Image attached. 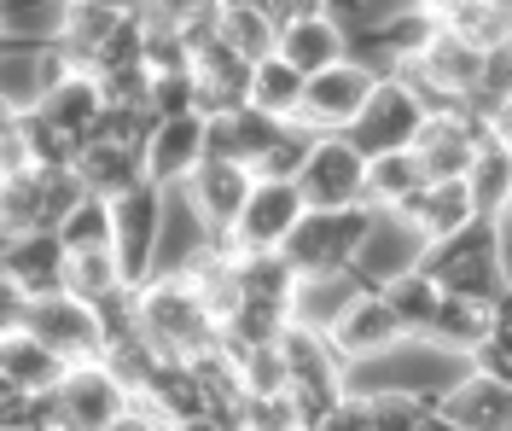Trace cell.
Listing matches in <instances>:
<instances>
[{
    "mask_svg": "<svg viewBox=\"0 0 512 431\" xmlns=\"http://www.w3.org/2000/svg\"><path fill=\"white\" fill-rule=\"evenodd\" d=\"M466 187H472L478 216H501V210H507V140H501V146H483L472 175H466Z\"/></svg>",
    "mask_w": 512,
    "mask_h": 431,
    "instance_id": "cell-32",
    "label": "cell"
},
{
    "mask_svg": "<svg viewBox=\"0 0 512 431\" xmlns=\"http://www.w3.org/2000/svg\"><path fill=\"white\" fill-rule=\"evenodd\" d=\"M361 181H367V158L350 140L344 134H315L291 187H297L303 210H350V204H361Z\"/></svg>",
    "mask_w": 512,
    "mask_h": 431,
    "instance_id": "cell-6",
    "label": "cell"
},
{
    "mask_svg": "<svg viewBox=\"0 0 512 431\" xmlns=\"http://www.w3.org/2000/svg\"><path fill=\"white\" fill-rule=\"evenodd\" d=\"M326 338H332V350L344 356V367H367V362H379V356H390L408 332L396 327V315L384 309L379 292H350V303L332 315Z\"/></svg>",
    "mask_w": 512,
    "mask_h": 431,
    "instance_id": "cell-10",
    "label": "cell"
},
{
    "mask_svg": "<svg viewBox=\"0 0 512 431\" xmlns=\"http://www.w3.org/2000/svg\"><path fill=\"white\" fill-rule=\"evenodd\" d=\"M379 210L367 204H350V210H303L297 228L286 233L280 257L297 268V280H326V274H350L361 239L373 228Z\"/></svg>",
    "mask_w": 512,
    "mask_h": 431,
    "instance_id": "cell-2",
    "label": "cell"
},
{
    "mask_svg": "<svg viewBox=\"0 0 512 431\" xmlns=\"http://www.w3.org/2000/svg\"><path fill=\"white\" fill-rule=\"evenodd\" d=\"M0 373L18 385V391H30V397H41V391H53L64 379V362L41 344V338H30V332H6L0 338Z\"/></svg>",
    "mask_w": 512,
    "mask_h": 431,
    "instance_id": "cell-23",
    "label": "cell"
},
{
    "mask_svg": "<svg viewBox=\"0 0 512 431\" xmlns=\"http://www.w3.org/2000/svg\"><path fill=\"white\" fill-rule=\"evenodd\" d=\"M158 233H163V193L152 181L111 199V257H117L123 286H134V292L158 274Z\"/></svg>",
    "mask_w": 512,
    "mask_h": 431,
    "instance_id": "cell-3",
    "label": "cell"
},
{
    "mask_svg": "<svg viewBox=\"0 0 512 431\" xmlns=\"http://www.w3.org/2000/svg\"><path fill=\"white\" fill-rule=\"evenodd\" d=\"M233 286L239 298H268V303H286L297 298V268L280 257V251H239L233 257Z\"/></svg>",
    "mask_w": 512,
    "mask_h": 431,
    "instance_id": "cell-24",
    "label": "cell"
},
{
    "mask_svg": "<svg viewBox=\"0 0 512 431\" xmlns=\"http://www.w3.org/2000/svg\"><path fill=\"white\" fill-rule=\"evenodd\" d=\"M0 35H6V6H0Z\"/></svg>",
    "mask_w": 512,
    "mask_h": 431,
    "instance_id": "cell-43",
    "label": "cell"
},
{
    "mask_svg": "<svg viewBox=\"0 0 512 431\" xmlns=\"http://www.w3.org/2000/svg\"><path fill=\"white\" fill-rule=\"evenodd\" d=\"M431 426L437 431H512V385L460 367L431 397Z\"/></svg>",
    "mask_w": 512,
    "mask_h": 431,
    "instance_id": "cell-8",
    "label": "cell"
},
{
    "mask_svg": "<svg viewBox=\"0 0 512 431\" xmlns=\"http://www.w3.org/2000/svg\"><path fill=\"white\" fill-rule=\"evenodd\" d=\"M309 140H315L309 129L280 123V134L262 146V158L251 164V181H297V169H303V158H309Z\"/></svg>",
    "mask_w": 512,
    "mask_h": 431,
    "instance_id": "cell-31",
    "label": "cell"
},
{
    "mask_svg": "<svg viewBox=\"0 0 512 431\" xmlns=\"http://www.w3.org/2000/svg\"><path fill=\"white\" fill-rule=\"evenodd\" d=\"M466 367L483 379H507L512 385V350H507V321H495V332H483L478 344L466 350Z\"/></svg>",
    "mask_w": 512,
    "mask_h": 431,
    "instance_id": "cell-36",
    "label": "cell"
},
{
    "mask_svg": "<svg viewBox=\"0 0 512 431\" xmlns=\"http://www.w3.org/2000/svg\"><path fill=\"white\" fill-rule=\"evenodd\" d=\"M175 193H181L187 210L204 222V233H227L233 216H239V204H245V193H251V169L227 164V158H204Z\"/></svg>",
    "mask_w": 512,
    "mask_h": 431,
    "instance_id": "cell-15",
    "label": "cell"
},
{
    "mask_svg": "<svg viewBox=\"0 0 512 431\" xmlns=\"http://www.w3.org/2000/svg\"><path fill=\"white\" fill-rule=\"evenodd\" d=\"M35 181H41V216H47V228H59L64 216L88 199L82 181H76V169H35Z\"/></svg>",
    "mask_w": 512,
    "mask_h": 431,
    "instance_id": "cell-34",
    "label": "cell"
},
{
    "mask_svg": "<svg viewBox=\"0 0 512 431\" xmlns=\"http://www.w3.org/2000/svg\"><path fill=\"white\" fill-rule=\"evenodd\" d=\"M30 111H35V117H47L53 129H64L70 140H94L105 100H99V82H94V76H64V82H53L47 94H35Z\"/></svg>",
    "mask_w": 512,
    "mask_h": 431,
    "instance_id": "cell-20",
    "label": "cell"
},
{
    "mask_svg": "<svg viewBox=\"0 0 512 431\" xmlns=\"http://www.w3.org/2000/svg\"><path fill=\"white\" fill-rule=\"evenodd\" d=\"M379 298H384V309L396 315V327L408 332V338H425L437 303H443V286L414 263V268H402V274H390V280H379Z\"/></svg>",
    "mask_w": 512,
    "mask_h": 431,
    "instance_id": "cell-21",
    "label": "cell"
},
{
    "mask_svg": "<svg viewBox=\"0 0 512 431\" xmlns=\"http://www.w3.org/2000/svg\"><path fill=\"white\" fill-rule=\"evenodd\" d=\"M425 431H431V426H425Z\"/></svg>",
    "mask_w": 512,
    "mask_h": 431,
    "instance_id": "cell-47",
    "label": "cell"
},
{
    "mask_svg": "<svg viewBox=\"0 0 512 431\" xmlns=\"http://www.w3.org/2000/svg\"><path fill=\"white\" fill-rule=\"evenodd\" d=\"M53 233H59L64 251H94V245H111V204H105V199H82Z\"/></svg>",
    "mask_w": 512,
    "mask_h": 431,
    "instance_id": "cell-33",
    "label": "cell"
},
{
    "mask_svg": "<svg viewBox=\"0 0 512 431\" xmlns=\"http://www.w3.org/2000/svg\"><path fill=\"white\" fill-rule=\"evenodd\" d=\"M309 431H367V426H361V402H355L350 391H344V397L332 402V408H326V414H320V420H315Z\"/></svg>",
    "mask_w": 512,
    "mask_h": 431,
    "instance_id": "cell-38",
    "label": "cell"
},
{
    "mask_svg": "<svg viewBox=\"0 0 512 431\" xmlns=\"http://www.w3.org/2000/svg\"><path fill=\"white\" fill-rule=\"evenodd\" d=\"M204 6H216V0H204Z\"/></svg>",
    "mask_w": 512,
    "mask_h": 431,
    "instance_id": "cell-46",
    "label": "cell"
},
{
    "mask_svg": "<svg viewBox=\"0 0 512 431\" xmlns=\"http://www.w3.org/2000/svg\"><path fill=\"white\" fill-rule=\"evenodd\" d=\"M18 129H24V146H30V169H70L82 140H70L64 129H53L47 117H35L30 105L18 111Z\"/></svg>",
    "mask_w": 512,
    "mask_h": 431,
    "instance_id": "cell-29",
    "label": "cell"
},
{
    "mask_svg": "<svg viewBox=\"0 0 512 431\" xmlns=\"http://www.w3.org/2000/svg\"><path fill=\"white\" fill-rule=\"evenodd\" d=\"M297 216H303V199L291 181H251V193L227 228V245L233 251H280L286 233L297 228Z\"/></svg>",
    "mask_w": 512,
    "mask_h": 431,
    "instance_id": "cell-11",
    "label": "cell"
},
{
    "mask_svg": "<svg viewBox=\"0 0 512 431\" xmlns=\"http://www.w3.org/2000/svg\"><path fill=\"white\" fill-rule=\"evenodd\" d=\"M216 6H233V12H262V18L274 12V0H216Z\"/></svg>",
    "mask_w": 512,
    "mask_h": 431,
    "instance_id": "cell-40",
    "label": "cell"
},
{
    "mask_svg": "<svg viewBox=\"0 0 512 431\" xmlns=\"http://www.w3.org/2000/svg\"><path fill=\"white\" fill-rule=\"evenodd\" d=\"M70 298L82 303H99L105 292H117L123 286V274H117V257H111V245H94V251H64V280H59Z\"/></svg>",
    "mask_w": 512,
    "mask_h": 431,
    "instance_id": "cell-28",
    "label": "cell"
},
{
    "mask_svg": "<svg viewBox=\"0 0 512 431\" xmlns=\"http://www.w3.org/2000/svg\"><path fill=\"white\" fill-rule=\"evenodd\" d=\"M198 164H204V117H192V111L187 117H158V129L140 146V175L158 193H175Z\"/></svg>",
    "mask_w": 512,
    "mask_h": 431,
    "instance_id": "cell-14",
    "label": "cell"
},
{
    "mask_svg": "<svg viewBox=\"0 0 512 431\" xmlns=\"http://www.w3.org/2000/svg\"><path fill=\"white\" fill-rule=\"evenodd\" d=\"M297 100H303V76L280 59V53H268V59H256L251 65V111L262 117H274V123H291L297 117Z\"/></svg>",
    "mask_w": 512,
    "mask_h": 431,
    "instance_id": "cell-25",
    "label": "cell"
},
{
    "mask_svg": "<svg viewBox=\"0 0 512 431\" xmlns=\"http://www.w3.org/2000/svg\"><path fill=\"white\" fill-rule=\"evenodd\" d=\"M0 274L18 280L30 298H47V292H64V245L53 228L18 233V239H0Z\"/></svg>",
    "mask_w": 512,
    "mask_h": 431,
    "instance_id": "cell-16",
    "label": "cell"
},
{
    "mask_svg": "<svg viewBox=\"0 0 512 431\" xmlns=\"http://www.w3.org/2000/svg\"><path fill=\"white\" fill-rule=\"evenodd\" d=\"M70 169H76L82 193H88V199H105V204L146 181V175H140V152H134V146H117V140H82V152H76Z\"/></svg>",
    "mask_w": 512,
    "mask_h": 431,
    "instance_id": "cell-19",
    "label": "cell"
},
{
    "mask_svg": "<svg viewBox=\"0 0 512 431\" xmlns=\"http://www.w3.org/2000/svg\"><path fill=\"white\" fill-rule=\"evenodd\" d=\"M495 321H507V303H483V298H454V292H443L431 327H425V344L443 350V356H454V362H466V350L478 344L483 332H495Z\"/></svg>",
    "mask_w": 512,
    "mask_h": 431,
    "instance_id": "cell-17",
    "label": "cell"
},
{
    "mask_svg": "<svg viewBox=\"0 0 512 431\" xmlns=\"http://www.w3.org/2000/svg\"><path fill=\"white\" fill-rule=\"evenodd\" d=\"M24 315H30V292H24L18 280H6V274H0V338L24 327Z\"/></svg>",
    "mask_w": 512,
    "mask_h": 431,
    "instance_id": "cell-37",
    "label": "cell"
},
{
    "mask_svg": "<svg viewBox=\"0 0 512 431\" xmlns=\"http://www.w3.org/2000/svg\"><path fill=\"white\" fill-rule=\"evenodd\" d=\"M146 105H152V117H187L192 111V70L146 76ZM192 117H198V111H192Z\"/></svg>",
    "mask_w": 512,
    "mask_h": 431,
    "instance_id": "cell-35",
    "label": "cell"
},
{
    "mask_svg": "<svg viewBox=\"0 0 512 431\" xmlns=\"http://www.w3.org/2000/svg\"><path fill=\"white\" fill-rule=\"evenodd\" d=\"M134 298H140V332L152 338V350L187 362V356L216 344V315L198 303L187 274H152Z\"/></svg>",
    "mask_w": 512,
    "mask_h": 431,
    "instance_id": "cell-1",
    "label": "cell"
},
{
    "mask_svg": "<svg viewBox=\"0 0 512 431\" xmlns=\"http://www.w3.org/2000/svg\"><path fill=\"white\" fill-rule=\"evenodd\" d=\"M169 431H227V426L216 420V414H192V420H175Z\"/></svg>",
    "mask_w": 512,
    "mask_h": 431,
    "instance_id": "cell-39",
    "label": "cell"
},
{
    "mask_svg": "<svg viewBox=\"0 0 512 431\" xmlns=\"http://www.w3.org/2000/svg\"><path fill=\"white\" fill-rule=\"evenodd\" d=\"M361 402V426L367 431H425L431 426V397L414 391H350Z\"/></svg>",
    "mask_w": 512,
    "mask_h": 431,
    "instance_id": "cell-27",
    "label": "cell"
},
{
    "mask_svg": "<svg viewBox=\"0 0 512 431\" xmlns=\"http://www.w3.org/2000/svg\"><path fill=\"white\" fill-rule=\"evenodd\" d=\"M384 216H396L419 245H437L448 233L472 228V222H478V204H472V187H466V181H425V187H414L402 204H390Z\"/></svg>",
    "mask_w": 512,
    "mask_h": 431,
    "instance_id": "cell-12",
    "label": "cell"
},
{
    "mask_svg": "<svg viewBox=\"0 0 512 431\" xmlns=\"http://www.w3.org/2000/svg\"><path fill=\"white\" fill-rule=\"evenodd\" d=\"M454 41H466L472 53H495L512 41V12L507 0H454L443 18H437Z\"/></svg>",
    "mask_w": 512,
    "mask_h": 431,
    "instance_id": "cell-22",
    "label": "cell"
},
{
    "mask_svg": "<svg viewBox=\"0 0 512 431\" xmlns=\"http://www.w3.org/2000/svg\"><path fill=\"white\" fill-rule=\"evenodd\" d=\"M216 41H227L239 59H268L274 53V24L262 12H233V6H216Z\"/></svg>",
    "mask_w": 512,
    "mask_h": 431,
    "instance_id": "cell-30",
    "label": "cell"
},
{
    "mask_svg": "<svg viewBox=\"0 0 512 431\" xmlns=\"http://www.w3.org/2000/svg\"><path fill=\"white\" fill-rule=\"evenodd\" d=\"M0 431H24V426H0Z\"/></svg>",
    "mask_w": 512,
    "mask_h": 431,
    "instance_id": "cell-45",
    "label": "cell"
},
{
    "mask_svg": "<svg viewBox=\"0 0 512 431\" xmlns=\"http://www.w3.org/2000/svg\"><path fill=\"white\" fill-rule=\"evenodd\" d=\"M24 431H64L59 420H24Z\"/></svg>",
    "mask_w": 512,
    "mask_h": 431,
    "instance_id": "cell-42",
    "label": "cell"
},
{
    "mask_svg": "<svg viewBox=\"0 0 512 431\" xmlns=\"http://www.w3.org/2000/svg\"><path fill=\"white\" fill-rule=\"evenodd\" d=\"M396 6H419V0H396Z\"/></svg>",
    "mask_w": 512,
    "mask_h": 431,
    "instance_id": "cell-44",
    "label": "cell"
},
{
    "mask_svg": "<svg viewBox=\"0 0 512 431\" xmlns=\"http://www.w3.org/2000/svg\"><path fill=\"white\" fill-rule=\"evenodd\" d=\"M414 187H425V175H419L414 152H379V158H367V181H361V204L367 210H390V204H402Z\"/></svg>",
    "mask_w": 512,
    "mask_h": 431,
    "instance_id": "cell-26",
    "label": "cell"
},
{
    "mask_svg": "<svg viewBox=\"0 0 512 431\" xmlns=\"http://www.w3.org/2000/svg\"><path fill=\"white\" fill-rule=\"evenodd\" d=\"M192 70V111L198 117H227L251 100V59H239L227 41H204L187 59Z\"/></svg>",
    "mask_w": 512,
    "mask_h": 431,
    "instance_id": "cell-13",
    "label": "cell"
},
{
    "mask_svg": "<svg viewBox=\"0 0 512 431\" xmlns=\"http://www.w3.org/2000/svg\"><path fill=\"white\" fill-rule=\"evenodd\" d=\"M425 117H431V111L419 105V94L408 88V82L379 76V82H373V94H367V100H361V111H355V123L344 129V140H350L361 158H379V152H408Z\"/></svg>",
    "mask_w": 512,
    "mask_h": 431,
    "instance_id": "cell-5",
    "label": "cell"
},
{
    "mask_svg": "<svg viewBox=\"0 0 512 431\" xmlns=\"http://www.w3.org/2000/svg\"><path fill=\"white\" fill-rule=\"evenodd\" d=\"M47 397H53V420L64 431H111L128 414V391L105 373V362L64 367V379Z\"/></svg>",
    "mask_w": 512,
    "mask_h": 431,
    "instance_id": "cell-7",
    "label": "cell"
},
{
    "mask_svg": "<svg viewBox=\"0 0 512 431\" xmlns=\"http://www.w3.org/2000/svg\"><path fill=\"white\" fill-rule=\"evenodd\" d=\"M88 6H105V12H123V18H134V12H140V0H88Z\"/></svg>",
    "mask_w": 512,
    "mask_h": 431,
    "instance_id": "cell-41",
    "label": "cell"
},
{
    "mask_svg": "<svg viewBox=\"0 0 512 431\" xmlns=\"http://www.w3.org/2000/svg\"><path fill=\"white\" fill-rule=\"evenodd\" d=\"M274 53H280L297 76H315V70L338 65V59L350 53V35L338 30L326 12H320V18H291V24H280V35H274Z\"/></svg>",
    "mask_w": 512,
    "mask_h": 431,
    "instance_id": "cell-18",
    "label": "cell"
},
{
    "mask_svg": "<svg viewBox=\"0 0 512 431\" xmlns=\"http://www.w3.org/2000/svg\"><path fill=\"white\" fill-rule=\"evenodd\" d=\"M24 332L41 338L64 367L76 362H99V321L94 309L70 292H47V298H30V315H24Z\"/></svg>",
    "mask_w": 512,
    "mask_h": 431,
    "instance_id": "cell-9",
    "label": "cell"
},
{
    "mask_svg": "<svg viewBox=\"0 0 512 431\" xmlns=\"http://www.w3.org/2000/svg\"><path fill=\"white\" fill-rule=\"evenodd\" d=\"M373 82H379V70L367 65V59H355V53H344L338 65L303 76V100H297V117L291 123L309 129V134H344L355 123L361 100L373 94Z\"/></svg>",
    "mask_w": 512,
    "mask_h": 431,
    "instance_id": "cell-4",
    "label": "cell"
}]
</instances>
